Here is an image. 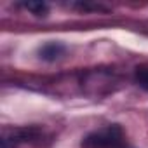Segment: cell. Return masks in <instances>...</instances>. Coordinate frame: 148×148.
I'll return each mask as SVG.
<instances>
[{
  "label": "cell",
  "instance_id": "1",
  "mask_svg": "<svg viewBox=\"0 0 148 148\" xmlns=\"http://www.w3.org/2000/svg\"><path fill=\"white\" fill-rule=\"evenodd\" d=\"M124 131L120 125H108L87 134L82 139V148H122Z\"/></svg>",
  "mask_w": 148,
  "mask_h": 148
},
{
  "label": "cell",
  "instance_id": "2",
  "mask_svg": "<svg viewBox=\"0 0 148 148\" xmlns=\"http://www.w3.org/2000/svg\"><path fill=\"white\" fill-rule=\"evenodd\" d=\"M64 51H66V47L63 44H59V42H47V44H44L38 49V54H40V58L44 61H56V59H59L64 54Z\"/></svg>",
  "mask_w": 148,
  "mask_h": 148
},
{
  "label": "cell",
  "instance_id": "3",
  "mask_svg": "<svg viewBox=\"0 0 148 148\" xmlns=\"http://www.w3.org/2000/svg\"><path fill=\"white\" fill-rule=\"evenodd\" d=\"M23 7L35 16H45L49 12V5L45 2H26V4H23Z\"/></svg>",
  "mask_w": 148,
  "mask_h": 148
},
{
  "label": "cell",
  "instance_id": "4",
  "mask_svg": "<svg viewBox=\"0 0 148 148\" xmlns=\"http://www.w3.org/2000/svg\"><path fill=\"white\" fill-rule=\"evenodd\" d=\"M134 79H136V84H138L141 89L148 91V68H138Z\"/></svg>",
  "mask_w": 148,
  "mask_h": 148
}]
</instances>
